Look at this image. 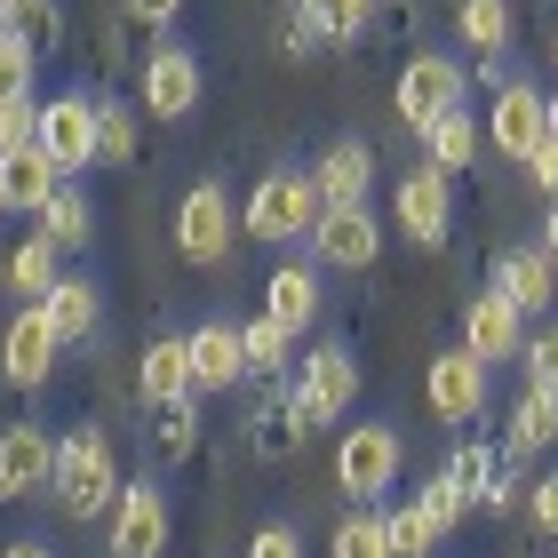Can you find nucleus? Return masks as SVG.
Listing matches in <instances>:
<instances>
[{
  "label": "nucleus",
  "mask_w": 558,
  "mask_h": 558,
  "mask_svg": "<svg viewBox=\"0 0 558 558\" xmlns=\"http://www.w3.org/2000/svg\"><path fill=\"white\" fill-rule=\"evenodd\" d=\"M168 550V495L151 487V478H120L112 495V558H160Z\"/></svg>",
  "instance_id": "nucleus-8"
},
{
  "label": "nucleus",
  "mask_w": 558,
  "mask_h": 558,
  "mask_svg": "<svg viewBox=\"0 0 558 558\" xmlns=\"http://www.w3.org/2000/svg\"><path fill=\"white\" fill-rule=\"evenodd\" d=\"M319 184H312V168H271L256 192H247V208H240V232L247 240H312V223H319Z\"/></svg>",
  "instance_id": "nucleus-2"
},
{
  "label": "nucleus",
  "mask_w": 558,
  "mask_h": 558,
  "mask_svg": "<svg viewBox=\"0 0 558 558\" xmlns=\"http://www.w3.org/2000/svg\"><path fill=\"white\" fill-rule=\"evenodd\" d=\"M543 105H550V144H558V88H550V96H543Z\"/></svg>",
  "instance_id": "nucleus-49"
},
{
  "label": "nucleus",
  "mask_w": 558,
  "mask_h": 558,
  "mask_svg": "<svg viewBox=\"0 0 558 558\" xmlns=\"http://www.w3.org/2000/svg\"><path fill=\"white\" fill-rule=\"evenodd\" d=\"M295 399L312 408V423H336V415H351V408H360V360H351L343 343H319L312 360H303V384H295Z\"/></svg>",
  "instance_id": "nucleus-14"
},
{
  "label": "nucleus",
  "mask_w": 558,
  "mask_h": 558,
  "mask_svg": "<svg viewBox=\"0 0 558 558\" xmlns=\"http://www.w3.org/2000/svg\"><path fill=\"white\" fill-rule=\"evenodd\" d=\"M96 160L105 168L136 160V105H96Z\"/></svg>",
  "instance_id": "nucleus-32"
},
{
  "label": "nucleus",
  "mask_w": 558,
  "mask_h": 558,
  "mask_svg": "<svg viewBox=\"0 0 558 558\" xmlns=\"http://www.w3.org/2000/svg\"><path fill=\"white\" fill-rule=\"evenodd\" d=\"M0 558H48L40 543H9V550H0Z\"/></svg>",
  "instance_id": "nucleus-48"
},
{
  "label": "nucleus",
  "mask_w": 558,
  "mask_h": 558,
  "mask_svg": "<svg viewBox=\"0 0 558 558\" xmlns=\"http://www.w3.org/2000/svg\"><path fill=\"white\" fill-rule=\"evenodd\" d=\"M0 208H9V199H0Z\"/></svg>",
  "instance_id": "nucleus-51"
},
{
  "label": "nucleus",
  "mask_w": 558,
  "mask_h": 558,
  "mask_svg": "<svg viewBox=\"0 0 558 558\" xmlns=\"http://www.w3.org/2000/svg\"><path fill=\"white\" fill-rule=\"evenodd\" d=\"M526 511H535V526H543V535H558V471L526 487Z\"/></svg>",
  "instance_id": "nucleus-41"
},
{
  "label": "nucleus",
  "mask_w": 558,
  "mask_h": 558,
  "mask_svg": "<svg viewBox=\"0 0 558 558\" xmlns=\"http://www.w3.org/2000/svg\"><path fill=\"white\" fill-rule=\"evenodd\" d=\"M48 495H57L72 519L112 511V495H120V463H112V439H105L96 423H81L72 439H57V478H48Z\"/></svg>",
  "instance_id": "nucleus-1"
},
{
  "label": "nucleus",
  "mask_w": 558,
  "mask_h": 558,
  "mask_svg": "<svg viewBox=\"0 0 558 558\" xmlns=\"http://www.w3.org/2000/svg\"><path fill=\"white\" fill-rule=\"evenodd\" d=\"M0 33L48 57V48L64 40V9H57V0H0Z\"/></svg>",
  "instance_id": "nucleus-26"
},
{
  "label": "nucleus",
  "mask_w": 558,
  "mask_h": 558,
  "mask_svg": "<svg viewBox=\"0 0 558 558\" xmlns=\"http://www.w3.org/2000/svg\"><path fill=\"white\" fill-rule=\"evenodd\" d=\"M40 312H48V327H57V343H88L96 319H105V295H96V279H64L57 271V288L40 295Z\"/></svg>",
  "instance_id": "nucleus-21"
},
{
  "label": "nucleus",
  "mask_w": 558,
  "mask_h": 558,
  "mask_svg": "<svg viewBox=\"0 0 558 558\" xmlns=\"http://www.w3.org/2000/svg\"><path fill=\"white\" fill-rule=\"evenodd\" d=\"M495 288L519 303V312H550L558 303V264L543 256V247H519V256L495 264Z\"/></svg>",
  "instance_id": "nucleus-24"
},
{
  "label": "nucleus",
  "mask_w": 558,
  "mask_h": 558,
  "mask_svg": "<svg viewBox=\"0 0 558 558\" xmlns=\"http://www.w3.org/2000/svg\"><path fill=\"white\" fill-rule=\"evenodd\" d=\"M535 247H543V256L558 264V199H550V216H543V240H535Z\"/></svg>",
  "instance_id": "nucleus-47"
},
{
  "label": "nucleus",
  "mask_w": 558,
  "mask_h": 558,
  "mask_svg": "<svg viewBox=\"0 0 558 558\" xmlns=\"http://www.w3.org/2000/svg\"><path fill=\"white\" fill-rule=\"evenodd\" d=\"M40 151L64 175L96 168V96H48L40 105Z\"/></svg>",
  "instance_id": "nucleus-12"
},
{
  "label": "nucleus",
  "mask_w": 558,
  "mask_h": 558,
  "mask_svg": "<svg viewBox=\"0 0 558 558\" xmlns=\"http://www.w3.org/2000/svg\"><path fill=\"white\" fill-rule=\"evenodd\" d=\"M399 463H408V447H399L391 423H351L343 447H336V487L351 502H384L399 487Z\"/></svg>",
  "instance_id": "nucleus-3"
},
{
  "label": "nucleus",
  "mask_w": 558,
  "mask_h": 558,
  "mask_svg": "<svg viewBox=\"0 0 558 558\" xmlns=\"http://www.w3.org/2000/svg\"><path fill=\"white\" fill-rule=\"evenodd\" d=\"M463 343H471V360H519L526 351V312L502 288H478L471 303H463Z\"/></svg>",
  "instance_id": "nucleus-11"
},
{
  "label": "nucleus",
  "mask_w": 558,
  "mask_h": 558,
  "mask_svg": "<svg viewBox=\"0 0 558 558\" xmlns=\"http://www.w3.org/2000/svg\"><path fill=\"white\" fill-rule=\"evenodd\" d=\"M391 223L408 232L415 247H439L454 232V175L447 168H415V175H399V192H391Z\"/></svg>",
  "instance_id": "nucleus-6"
},
{
  "label": "nucleus",
  "mask_w": 558,
  "mask_h": 558,
  "mask_svg": "<svg viewBox=\"0 0 558 558\" xmlns=\"http://www.w3.org/2000/svg\"><path fill=\"white\" fill-rule=\"evenodd\" d=\"M454 33H463L478 57H502V48H511V0H463V9H454Z\"/></svg>",
  "instance_id": "nucleus-28"
},
{
  "label": "nucleus",
  "mask_w": 558,
  "mask_h": 558,
  "mask_svg": "<svg viewBox=\"0 0 558 558\" xmlns=\"http://www.w3.org/2000/svg\"><path fill=\"white\" fill-rule=\"evenodd\" d=\"M9 288H16L24 303H40L48 288H57V247H48L40 232H33V240H24L16 256H9Z\"/></svg>",
  "instance_id": "nucleus-31"
},
{
  "label": "nucleus",
  "mask_w": 558,
  "mask_h": 558,
  "mask_svg": "<svg viewBox=\"0 0 558 558\" xmlns=\"http://www.w3.org/2000/svg\"><path fill=\"white\" fill-rule=\"evenodd\" d=\"M312 184H319L327 208H360L367 184H375V151H367L360 136H336V144L312 160Z\"/></svg>",
  "instance_id": "nucleus-17"
},
{
  "label": "nucleus",
  "mask_w": 558,
  "mask_h": 558,
  "mask_svg": "<svg viewBox=\"0 0 558 558\" xmlns=\"http://www.w3.org/2000/svg\"><path fill=\"white\" fill-rule=\"evenodd\" d=\"M57 184H64V168L48 160L40 144H24V151H0V199H9L16 216H40Z\"/></svg>",
  "instance_id": "nucleus-20"
},
{
  "label": "nucleus",
  "mask_w": 558,
  "mask_h": 558,
  "mask_svg": "<svg viewBox=\"0 0 558 558\" xmlns=\"http://www.w3.org/2000/svg\"><path fill=\"white\" fill-rule=\"evenodd\" d=\"M247 558H303V543H295V526H256Z\"/></svg>",
  "instance_id": "nucleus-42"
},
{
  "label": "nucleus",
  "mask_w": 558,
  "mask_h": 558,
  "mask_svg": "<svg viewBox=\"0 0 558 558\" xmlns=\"http://www.w3.org/2000/svg\"><path fill=\"white\" fill-rule=\"evenodd\" d=\"M264 312L288 327V336H303V327L319 319V271H312V264H279V271L264 279Z\"/></svg>",
  "instance_id": "nucleus-22"
},
{
  "label": "nucleus",
  "mask_w": 558,
  "mask_h": 558,
  "mask_svg": "<svg viewBox=\"0 0 558 558\" xmlns=\"http://www.w3.org/2000/svg\"><path fill=\"white\" fill-rule=\"evenodd\" d=\"M240 240V208L223 199V184H192L184 208H175V247H184V264H223Z\"/></svg>",
  "instance_id": "nucleus-4"
},
{
  "label": "nucleus",
  "mask_w": 558,
  "mask_h": 558,
  "mask_svg": "<svg viewBox=\"0 0 558 558\" xmlns=\"http://www.w3.org/2000/svg\"><path fill=\"white\" fill-rule=\"evenodd\" d=\"M129 16L136 24H175V16H184V0H129Z\"/></svg>",
  "instance_id": "nucleus-46"
},
{
  "label": "nucleus",
  "mask_w": 558,
  "mask_h": 558,
  "mask_svg": "<svg viewBox=\"0 0 558 558\" xmlns=\"http://www.w3.org/2000/svg\"><path fill=\"white\" fill-rule=\"evenodd\" d=\"M327 558H391V535H384V511L375 502H360L343 526H336V543H327Z\"/></svg>",
  "instance_id": "nucleus-30"
},
{
  "label": "nucleus",
  "mask_w": 558,
  "mask_h": 558,
  "mask_svg": "<svg viewBox=\"0 0 558 558\" xmlns=\"http://www.w3.org/2000/svg\"><path fill=\"white\" fill-rule=\"evenodd\" d=\"M33 223H40V240L57 247V256H72V247H88V240H96V208H88V192L72 184V175H64L57 192H48V208H40Z\"/></svg>",
  "instance_id": "nucleus-23"
},
{
  "label": "nucleus",
  "mask_w": 558,
  "mask_h": 558,
  "mask_svg": "<svg viewBox=\"0 0 558 558\" xmlns=\"http://www.w3.org/2000/svg\"><path fill=\"white\" fill-rule=\"evenodd\" d=\"M415 502H423V519L430 526H439V543L454 535V526H463V511H471V495L463 487H454V478L439 471V478H430V487H415Z\"/></svg>",
  "instance_id": "nucleus-36"
},
{
  "label": "nucleus",
  "mask_w": 558,
  "mask_h": 558,
  "mask_svg": "<svg viewBox=\"0 0 558 558\" xmlns=\"http://www.w3.org/2000/svg\"><path fill=\"white\" fill-rule=\"evenodd\" d=\"M192 439H199V415H192V399H175L168 408V454H192Z\"/></svg>",
  "instance_id": "nucleus-44"
},
{
  "label": "nucleus",
  "mask_w": 558,
  "mask_h": 558,
  "mask_svg": "<svg viewBox=\"0 0 558 558\" xmlns=\"http://www.w3.org/2000/svg\"><path fill=\"white\" fill-rule=\"evenodd\" d=\"M550 57H558V33H550Z\"/></svg>",
  "instance_id": "nucleus-50"
},
{
  "label": "nucleus",
  "mask_w": 558,
  "mask_h": 558,
  "mask_svg": "<svg viewBox=\"0 0 558 558\" xmlns=\"http://www.w3.org/2000/svg\"><path fill=\"white\" fill-rule=\"evenodd\" d=\"M463 64H454V57H408V72H399V120H408V129L423 136L430 129V120H447L454 105H463Z\"/></svg>",
  "instance_id": "nucleus-7"
},
{
  "label": "nucleus",
  "mask_w": 558,
  "mask_h": 558,
  "mask_svg": "<svg viewBox=\"0 0 558 558\" xmlns=\"http://www.w3.org/2000/svg\"><path fill=\"white\" fill-rule=\"evenodd\" d=\"M519 360H526V384H535V391H558V327H543Z\"/></svg>",
  "instance_id": "nucleus-40"
},
{
  "label": "nucleus",
  "mask_w": 558,
  "mask_h": 558,
  "mask_svg": "<svg viewBox=\"0 0 558 558\" xmlns=\"http://www.w3.org/2000/svg\"><path fill=\"white\" fill-rule=\"evenodd\" d=\"M312 256H319L327 271H367L375 256H384V223L367 216V199H360V208H319Z\"/></svg>",
  "instance_id": "nucleus-9"
},
{
  "label": "nucleus",
  "mask_w": 558,
  "mask_h": 558,
  "mask_svg": "<svg viewBox=\"0 0 558 558\" xmlns=\"http://www.w3.org/2000/svg\"><path fill=\"white\" fill-rule=\"evenodd\" d=\"M136 391L151 399V408L199 399V384H192V343H184V336H151V343H144V360H136Z\"/></svg>",
  "instance_id": "nucleus-18"
},
{
  "label": "nucleus",
  "mask_w": 558,
  "mask_h": 558,
  "mask_svg": "<svg viewBox=\"0 0 558 558\" xmlns=\"http://www.w3.org/2000/svg\"><path fill=\"white\" fill-rule=\"evenodd\" d=\"M16 96H40V48L0 33V105H16Z\"/></svg>",
  "instance_id": "nucleus-34"
},
{
  "label": "nucleus",
  "mask_w": 558,
  "mask_h": 558,
  "mask_svg": "<svg viewBox=\"0 0 558 558\" xmlns=\"http://www.w3.org/2000/svg\"><path fill=\"white\" fill-rule=\"evenodd\" d=\"M423 144H430V168H471L478 160V144H487V129H471V105H454L447 120H430V129H423Z\"/></svg>",
  "instance_id": "nucleus-25"
},
{
  "label": "nucleus",
  "mask_w": 558,
  "mask_h": 558,
  "mask_svg": "<svg viewBox=\"0 0 558 558\" xmlns=\"http://www.w3.org/2000/svg\"><path fill=\"white\" fill-rule=\"evenodd\" d=\"M57 327H48V312L40 303H24V312L9 319V336H0V375L9 384H24V391H40L48 375H57Z\"/></svg>",
  "instance_id": "nucleus-13"
},
{
  "label": "nucleus",
  "mask_w": 558,
  "mask_h": 558,
  "mask_svg": "<svg viewBox=\"0 0 558 558\" xmlns=\"http://www.w3.org/2000/svg\"><path fill=\"white\" fill-rule=\"evenodd\" d=\"M487 144L502 151V160H526L535 144H550V105L535 96V81L495 88V105H487Z\"/></svg>",
  "instance_id": "nucleus-10"
},
{
  "label": "nucleus",
  "mask_w": 558,
  "mask_h": 558,
  "mask_svg": "<svg viewBox=\"0 0 558 558\" xmlns=\"http://www.w3.org/2000/svg\"><path fill=\"white\" fill-rule=\"evenodd\" d=\"M478 502H487V511H519V502H526V478H511V471H495L487 487H478Z\"/></svg>",
  "instance_id": "nucleus-43"
},
{
  "label": "nucleus",
  "mask_w": 558,
  "mask_h": 558,
  "mask_svg": "<svg viewBox=\"0 0 558 558\" xmlns=\"http://www.w3.org/2000/svg\"><path fill=\"white\" fill-rule=\"evenodd\" d=\"M199 57L192 48H151L144 57V72H136V112H151V120H192V105H199Z\"/></svg>",
  "instance_id": "nucleus-5"
},
{
  "label": "nucleus",
  "mask_w": 558,
  "mask_h": 558,
  "mask_svg": "<svg viewBox=\"0 0 558 558\" xmlns=\"http://www.w3.org/2000/svg\"><path fill=\"white\" fill-rule=\"evenodd\" d=\"M295 16L312 24L319 40H360L375 24V0H295Z\"/></svg>",
  "instance_id": "nucleus-29"
},
{
  "label": "nucleus",
  "mask_w": 558,
  "mask_h": 558,
  "mask_svg": "<svg viewBox=\"0 0 558 558\" xmlns=\"http://www.w3.org/2000/svg\"><path fill=\"white\" fill-rule=\"evenodd\" d=\"M288 343H295V336H288V327H279L271 312H264V319H247V327H240L247 375H279V360H288Z\"/></svg>",
  "instance_id": "nucleus-33"
},
{
  "label": "nucleus",
  "mask_w": 558,
  "mask_h": 558,
  "mask_svg": "<svg viewBox=\"0 0 558 558\" xmlns=\"http://www.w3.org/2000/svg\"><path fill=\"white\" fill-rule=\"evenodd\" d=\"M303 430H312V408H303V399H288L279 415H264L256 447H264V454H295V447H303Z\"/></svg>",
  "instance_id": "nucleus-37"
},
{
  "label": "nucleus",
  "mask_w": 558,
  "mask_h": 558,
  "mask_svg": "<svg viewBox=\"0 0 558 558\" xmlns=\"http://www.w3.org/2000/svg\"><path fill=\"white\" fill-rule=\"evenodd\" d=\"M535 447H558V391H535L511 408V454H535Z\"/></svg>",
  "instance_id": "nucleus-27"
},
{
  "label": "nucleus",
  "mask_w": 558,
  "mask_h": 558,
  "mask_svg": "<svg viewBox=\"0 0 558 558\" xmlns=\"http://www.w3.org/2000/svg\"><path fill=\"white\" fill-rule=\"evenodd\" d=\"M384 535H391V558H430L439 526L423 519V502H399V511H384Z\"/></svg>",
  "instance_id": "nucleus-35"
},
{
  "label": "nucleus",
  "mask_w": 558,
  "mask_h": 558,
  "mask_svg": "<svg viewBox=\"0 0 558 558\" xmlns=\"http://www.w3.org/2000/svg\"><path fill=\"white\" fill-rule=\"evenodd\" d=\"M430 415L439 423H478V408H487V360H471V343H454L430 360Z\"/></svg>",
  "instance_id": "nucleus-15"
},
{
  "label": "nucleus",
  "mask_w": 558,
  "mask_h": 558,
  "mask_svg": "<svg viewBox=\"0 0 558 558\" xmlns=\"http://www.w3.org/2000/svg\"><path fill=\"white\" fill-rule=\"evenodd\" d=\"M447 478H454V487H463V495H478V487H487V478H495V454L478 447V439H471V447H454V454H447Z\"/></svg>",
  "instance_id": "nucleus-39"
},
{
  "label": "nucleus",
  "mask_w": 558,
  "mask_h": 558,
  "mask_svg": "<svg viewBox=\"0 0 558 558\" xmlns=\"http://www.w3.org/2000/svg\"><path fill=\"white\" fill-rule=\"evenodd\" d=\"M192 384L199 391H232L247 384V351H240V327L232 319H208V327H192Z\"/></svg>",
  "instance_id": "nucleus-19"
},
{
  "label": "nucleus",
  "mask_w": 558,
  "mask_h": 558,
  "mask_svg": "<svg viewBox=\"0 0 558 558\" xmlns=\"http://www.w3.org/2000/svg\"><path fill=\"white\" fill-rule=\"evenodd\" d=\"M519 168L535 175V192H550V199H558V144H535V151H526Z\"/></svg>",
  "instance_id": "nucleus-45"
},
{
  "label": "nucleus",
  "mask_w": 558,
  "mask_h": 558,
  "mask_svg": "<svg viewBox=\"0 0 558 558\" xmlns=\"http://www.w3.org/2000/svg\"><path fill=\"white\" fill-rule=\"evenodd\" d=\"M24 144H40V96L0 105V151H24Z\"/></svg>",
  "instance_id": "nucleus-38"
},
{
  "label": "nucleus",
  "mask_w": 558,
  "mask_h": 558,
  "mask_svg": "<svg viewBox=\"0 0 558 558\" xmlns=\"http://www.w3.org/2000/svg\"><path fill=\"white\" fill-rule=\"evenodd\" d=\"M48 478H57V439H48L40 423H9L0 430V502L40 495Z\"/></svg>",
  "instance_id": "nucleus-16"
}]
</instances>
